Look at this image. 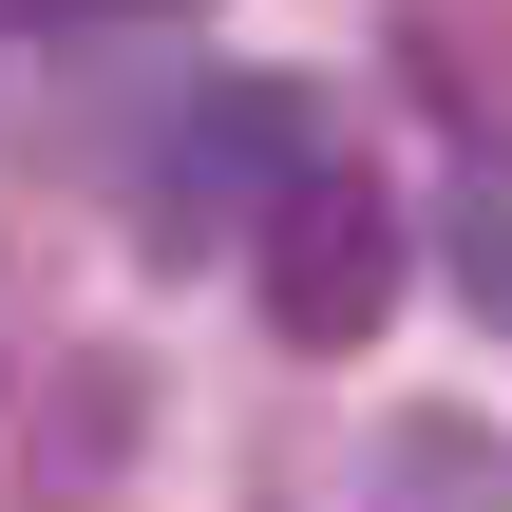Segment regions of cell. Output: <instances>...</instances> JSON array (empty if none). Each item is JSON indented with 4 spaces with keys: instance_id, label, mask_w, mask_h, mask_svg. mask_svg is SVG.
<instances>
[{
    "instance_id": "6da1fadb",
    "label": "cell",
    "mask_w": 512,
    "mask_h": 512,
    "mask_svg": "<svg viewBox=\"0 0 512 512\" xmlns=\"http://www.w3.org/2000/svg\"><path fill=\"white\" fill-rule=\"evenodd\" d=\"M399 285H418V247H399V209H380L361 171H285V190H266V323H285L304 361H361V342L399 323Z\"/></svg>"
},
{
    "instance_id": "7a4b0ae2",
    "label": "cell",
    "mask_w": 512,
    "mask_h": 512,
    "mask_svg": "<svg viewBox=\"0 0 512 512\" xmlns=\"http://www.w3.org/2000/svg\"><path fill=\"white\" fill-rule=\"evenodd\" d=\"M456 285H475V304H512V171H475V190H456Z\"/></svg>"
}]
</instances>
